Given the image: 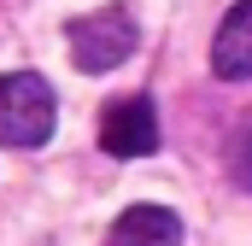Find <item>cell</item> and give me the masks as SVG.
Wrapping results in <instances>:
<instances>
[{
    "label": "cell",
    "instance_id": "6da1fadb",
    "mask_svg": "<svg viewBox=\"0 0 252 246\" xmlns=\"http://www.w3.org/2000/svg\"><path fill=\"white\" fill-rule=\"evenodd\" d=\"M59 123V100L47 76L35 70H6L0 76V147H41Z\"/></svg>",
    "mask_w": 252,
    "mask_h": 246
},
{
    "label": "cell",
    "instance_id": "7a4b0ae2",
    "mask_svg": "<svg viewBox=\"0 0 252 246\" xmlns=\"http://www.w3.org/2000/svg\"><path fill=\"white\" fill-rule=\"evenodd\" d=\"M64 41H70V64H76V70L106 76V70H118V64L135 53L141 30H135V18H129L124 6H100V12L70 18V24H64Z\"/></svg>",
    "mask_w": 252,
    "mask_h": 246
},
{
    "label": "cell",
    "instance_id": "3957f363",
    "mask_svg": "<svg viewBox=\"0 0 252 246\" xmlns=\"http://www.w3.org/2000/svg\"><path fill=\"white\" fill-rule=\"evenodd\" d=\"M100 147L112 158H147L158 153V112L147 94H129V100H112L106 118H100Z\"/></svg>",
    "mask_w": 252,
    "mask_h": 246
},
{
    "label": "cell",
    "instance_id": "277c9868",
    "mask_svg": "<svg viewBox=\"0 0 252 246\" xmlns=\"http://www.w3.org/2000/svg\"><path fill=\"white\" fill-rule=\"evenodd\" d=\"M211 70L223 82H247L252 76V0H235L229 18L211 35Z\"/></svg>",
    "mask_w": 252,
    "mask_h": 246
},
{
    "label": "cell",
    "instance_id": "5b68a950",
    "mask_svg": "<svg viewBox=\"0 0 252 246\" xmlns=\"http://www.w3.org/2000/svg\"><path fill=\"white\" fill-rule=\"evenodd\" d=\"M106 246H182V217L170 205H129L112 223Z\"/></svg>",
    "mask_w": 252,
    "mask_h": 246
},
{
    "label": "cell",
    "instance_id": "8992f818",
    "mask_svg": "<svg viewBox=\"0 0 252 246\" xmlns=\"http://www.w3.org/2000/svg\"><path fill=\"white\" fill-rule=\"evenodd\" d=\"M229 176H235V187L252 193V112L235 123V135H229Z\"/></svg>",
    "mask_w": 252,
    "mask_h": 246
}]
</instances>
